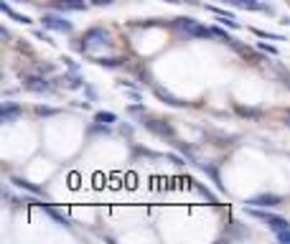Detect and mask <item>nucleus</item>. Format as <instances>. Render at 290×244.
I'll use <instances>...</instances> for the list:
<instances>
[{"label": "nucleus", "instance_id": "nucleus-1", "mask_svg": "<svg viewBox=\"0 0 290 244\" xmlns=\"http://www.w3.org/2000/svg\"><path fill=\"white\" fill-rule=\"evenodd\" d=\"M102 44H110L107 31H104V28H92V31L84 33V44H82V49H84V51H92V49H97V46H102Z\"/></svg>", "mask_w": 290, "mask_h": 244}, {"label": "nucleus", "instance_id": "nucleus-2", "mask_svg": "<svg viewBox=\"0 0 290 244\" xmlns=\"http://www.w3.org/2000/svg\"><path fill=\"white\" fill-rule=\"evenodd\" d=\"M178 28L186 31V33H191V36H196V39H204V36L211 33V31H206L204 26H199V23L191 21V18H178Z\"/></svg>", "mask_w": 290, "mask_h": 244}, {"label": "nucleus", "instance_id": "nucleus-3", "mask_svg": "<svg viewBox=\"0 0 290 244\" xmlns=\"http://www.w3.org/2000/svg\"><path fill=\"white\" fill-rule=\"evenodd\" d=\"M44 26L51 28V31H61V33H69L71 31V23L61 16H44Z\"/></svg>", "mask_w": 290, "mask_h": 244}, {"label": "nucleus", "instance_id": "nucleus-4", "mask_svg": "<svg viewBox=\"0 0 290 244\" xmlns=\"http://www.w3.org/2000/svg\"><path fill=\"white\" fill-rule=\"evenodd\" d=\"M23 82H26V89H31V92H49L51 89V84L44 77H26Z\"/></svg>", "mask_w": 290, "mask_h": 244}, {"label": "nucleus", "instance_id": "nucleus-5", "mask_svg": "<svg viewBox=\"0 0 290 244\" xmlns=\"http://www.w3.org/2000/svg\"><path fill=\"white\" fill-rule=\"evenodd\" d=\"M282 198L280 196H272V193H262V196H255V198H249L247 203L249 206H277Z\"/></svg>", "mask_w": 290, "mask_h": 244}, {"label": "nucleus", "instance_id": "nucleus-6", "mask_svg": "<svg viewBox=\"0 0 290 244\" xmlns=\"http://www.w3.org/2000/svg\"><path fill=\"white\" fill-rule=\"evenodd\" d=\"M54 6H56L61 13H64V11H84V8H87L84 0H56Z\"/></svg>", "mask_w": 290, "mask_h": 244}, {"label": "nucleus", "instance_id": "nucleus-7", "mask_svg": "<svg viewBox=\"0 0 290 244\" xmlns=\"http://www.w3.org/2000/svg\"><path fill=\"white\" fill-rule=\"evenodd\" d=\"M13 186H18V188H23V191H31L33 196H39V193H41V188H39L36 183L26 181V178H13Z\"/></svg>", "mask_w": 290, "mask_h": 244}, {"label": "nucleus", "instance_id": "nucleus-8", "mask_svg": "<svg viewBox=\"0 0 290 244\" xmlns=\"http://www.w3.org/2000/svg\"><path fill=\"white\" fill-rule=\"evenodd\" d=\"M18 115H21V107L18 104H6L3 107V122H13Z\"/></svg>", "mask_w": 290, "mask_h": 244}, {"label": "nucleus", "instance_id": "nucleus-9", "mask_svg": "<svg viewBox=\"0 0 290 244\" xmlns=\"http://www.w3.org/2000/svg\"><path fill=\"white\" fill-rule=\"evenodd\" d=\"M156 94L161 97V99H166V104H171V107H184L186 102H181V99H176L173 94H168L166 89H156Z\"/></svg>", "mask_w": 290, "mask_h": 244}, {"label": "nucleus", "instance_id": "nucleus-10", "mask_svg": "<svg viewBox=\"0 0 290 244\" xmlns=\"http://www.w3.org/2000/svg\"><path fill=\"white\" fill-rule=\"evenodd\" d=\"M41 206H44V211H46V214H49L56 224H61V226H66V224H69V221H66V216H61L56 208H51V206H46V203H41Z\"/></svg>", "mask_w": 290, "mask_h": 244}, {"label": "nucleus", "instance_id": "nucleus-11", "mask_svg": "<svg viewBox=\"0 0 290 244\" xmlns=\"http://www.w3.org/2000/svg\"><path fill=\"white\" fill-rule=\"evenodd\" d=\"M0 8H3V13H8V16H11L13 21H18V23H31V21H28L26 16H21V13H16V11H13L11 6H6V3H0Z\"/></svg>", "mask_w": 290, "mask_h": 244}, {"label": "nucleus", "instance_id": "nucleus-12", "mask_svg": "<svg viewBox=\"0 0 290 244\" xmlns=\"http://www.w3.org/2000/svg\"><path fill=\"white\" fill-rule=\"evenodd\" d=\"M94 120H97L99 125H110V122H115L117 117H115L112 112H97V117H94Z\"/></svg>", "mask_w": 290, "mask_h": 244}, {"label": "nucleus", "instance_id": "nucleus-13", "mask_svg": "<svg viewBox=\"0 0 290 244\" xmlns=\"http://www.w3.org/2000/svg\"><path fill=\"white\" fill-rule=\"evenodd\" d=\"M239 8H249V11H262V6L257 3V0H237Z\"/></svg>", "mask_w": 290, "mask_h": 244}, {"label": "nucleus", "instance_id": "nucleus-14", "mask_svg": "<svg viewBox=\"0 0 290 244\" xmlns=\"http://www.w3.org/2000/svg\"><path fill=\"white\" fill-rule=\"evenodd\" d=\"M211 31V36H216V39H222V41H227V44H234V39L229 36V33H224L222 28H209Z\"/></svg>", "mask_w": 290, "mask_h": 244}, {"label": "nucleus", "instance_id": "nucleus-15", "mask_svg": "<svg viewBox=\"0 0 290 244\" xmlns=\"http://www.w3.org/2000/svg\"><path fill=\"white\" fill-rule=\"evenodd\" d=\"M99 66H120V59H97Z\"/></svg>", "mask_w": 290, "mask_h": 244}, {"label": "nucleus", "instance_id": "nucleus-16", "mask_svg": "<svg viewBox=\"0 0 290 244\" xmlns=\"http://www.w3.org/2000/svg\"><path fill=\"white\" fill-rule=\"evenodd\" d=\"M255 36H260V39H272V41H280V36H275V33H265V31H257V28H255Z\"/></svg>", "mask_w": 290, "mask_h": 244}, {"label": "nucleus", "instance_id": "nucleus-17", "mask_svg": "<svg viewBox=\"0 0 290 244\" xmlns=\"http://www.w3.org/2000/svg\"><path fill=\"white\" fill-rule=\"evenodd\" d=\"M36 112H39V115H46V117H49V115H56V110H54V107H44V104H41V107H36Z\"/></svg>", "mask_w": 290, "mask_h": 244}, {"label": "nucleus", "instance_id": "nucleus-18", "mask_svg": "<svg viewBox=\"0 0 290 244\" xmlns=\"http://www.w3.org/2000/svg\"><path fill=\"white\" fill-rule=\"evenodd\" d=\"M277 239H280L282 244H290V229H285V231H277Z\"/></svg>", "mask_w": 290, "mask_h": 244}, {"label": "nucleus", "instance_id": "nucleus-19", "mask_svg": "<svg viewBox=\"0 0 290 244\" xmlns=\"http://www.w3.org/2000/svg\"><path fill=\"white\" fill-rule=\"evenodd\" d=\"M260 49H262V51H267V54H277V49H275V46H267V44H262Z\"/></svg>", "mask_w": 290, "mask_h": 244}, {"label": "nucleus", "instance_id": "nucleus-20", "mask_svg": "<svg viewBox=\"0 0 290 244\" xmlns=\"http://www.w3.org/2000/svg\"><path fill=\"white\" fill-rule=\"evenodd\" d=\"M112 0H94V6H110Z\"/></svg>", "mask_w": 290, "mask_h": 244}, {"label": "nucleus", "instance_id": "nucleus-21", "mask_svg": "<svg viewBox=\"0 0 290 244\" xmlns=\"http://www.w3.org/2000/svg\"><path fill=\"white\" fill-rule=\"evenodd\" d=\"M168 3H184V0H168Z\"/></svg>", "mask_w": 290, "mask_h": 244}, {"label": "nucleus", "instance_id": "nucleus-22", "mask_svg": "<svg viewBox=\"0 0 290 244\" xmlns=\"http://www.w3.org/2000/svg\"><path fill=\"white\" fill-rule=\"evenodd\" d=\"M287 127H290V112H287Z\"/></svg>", "mask_w": 290, "mask_h": 244}, {"label": "nucleus", "instance_id": "nucleus-23", "mask_svg": "<svg viewBox=\"0 0 290 244\" xmlns=\"http://www.w3.org/2000/svg\"><path fill=\"white\" fill-rule=\"evenodd\" d=\"M287 87H290V77H287Z\"/></svg>", "mask_w": 290, "mask_h": 244}]
</instances>
